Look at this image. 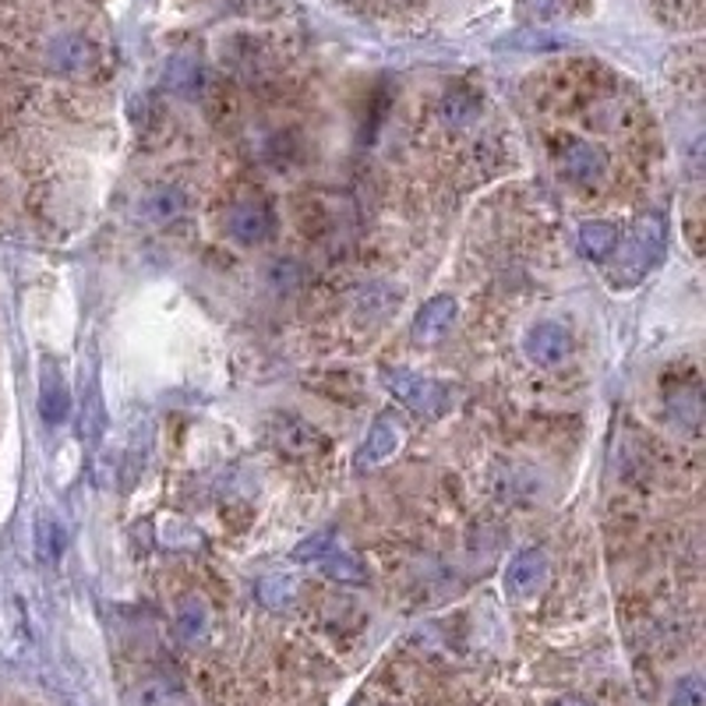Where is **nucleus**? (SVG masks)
<instances>
[{"label":"nucleus","mask_w":706,"mask_h":706,"mask_svg":"<svg viewBox=\"0 0 706 706\" xmlns=\"http://www.w3.org/2000/svg\"><path fill=\"white\" fill-rule=\"evenodd\" d=\"M93 43H88L85 36H60L50 43V50H47V60H50V68L60 71V74H79L93 64Z\"/></svg>","instance_id":"f8f14e48"},{"label":"nucleus","mask_w":706,"mask_h":706,"mask_svg":"<svg viewBox=\"0 0 706 706\" xmlns=\"http://www.w3.org/2000/svg\"><path fill=\"white\" fill-rule=\"evenodd\" d=\"M319 565H322V573L328 579L347 583V587H364V583H368V569L360 565V559H357V554H350V551L328 548L322 559H319Z\"/></svg>","instance_id":"4468645a"},{"label":"nucleus","mask_w":706,"mask_h":706,"mask_svg":"<svg viewBox=\"0 0 706 706\" xmlns=\"http://www.w3.org/2000/svg\"><path fill=\"white\" fill-rule=\"evenodd\" d=\"M294 579L290 576H268V579H262L259 583V594H262V600L265 605H283V600H290L294 597Z\"/></svg>","instance_id":"4be33fe9"},{"label":"nucleus","mask_w":706,"mask_h":706,"mask_svg":"<svg viewBox=\"0 0 706 706\" xmlns=\"http://www.w3.org/2000/svg\"><path fill=\"white\" fill-rule=\"evenodd\" d=\"M706 693H703V679L699 674H685V679L674 682L671 689V706H703Z\"/></svg>","instance_id":"aec40b11"},{"label":"nucleus","mask_w":706,"mask_h":706,"mask_svg":"<svg viewBox=\"0 0 706 706\" xmlns=\"http://www.w3.org/2000/svg\"><path fill=\"white\" fill-rule=\"evenodd\" d=\"M227 230L237 244L254 248V244H265L268 234H273V216L268 208L259 202H240L230 208V219H227Z\"/></svg>","instance_id":"423d86ee"},{"label":"nucleus","mask_w":706,"mask_h":706,"mask_svg":"<svg viewBox=\"0 0 706 706\" xmlns=\"http://www.w3.org/2000/svg\"><path fill=\"white\" fill-rule=\"evenodd\" d=\"M399 439H403V431H399L396 420H393V417H379V420L371 424L364 445H360L357 467H360V470H364V467H379V463H385L388 456H396Z\"/></svg>","instance_id":"9b49d317"},{"label":"nucleus","mask_w":706,"mask_h":706,"mask_svg":"<svg viewBox=\"0 0 706 706\" xmlns=\"http://www.w3.org/2000/svg\"><path fill=\"white\" fill-rule=\"evenodd\" d=\"M456 314H459V304H456V297H431L424 308L417 311V319H414V339L417 343H434V339H442L448 328H453L456 322Z\"/></svg>","instance_id":"1a4fd4ad"},{"label":"nucleus","mask_w":706,"mask_h":706,"mask_svg":"<svg viewBox=\"0 0 706 706\" xmlns=\"http://www.w3.org/2000/svg\"><path fill=\"white\" fill-rule=\"evenodd\" d=\"M385 388L393 393L403 407H410L414 414H428V417H439L448 407V388L434 379H424V374H414V371H385L382 374Z\"/></svg>","instance_id":"f03ea898"},{"label":"nucleus","mask_w":706,"mask_h":706,"mask_svg":"<svg viewBox=\"0 0 706 706\" xmlns=\"http://www.w3.org/2000/svg\"><path fill=\"white\" fill-rule=\"evenodd\" d=\"M202 82V68H199V60H194L191 53H177L170 60V68H167V85L173 88V93H191L194 85Z\"/></svg>","instance_id":"a211bd4d"},{"label":"nucleus","mask_w":706,"mask_h":706,"mask_svg":"<svg viewBox=\"0 0 706 706\" xmlns=\"http://www.w3.org/2000/svg\"><path fill=\"white\" fill-rule=\"evenodd\" d=\"M60 551H64V530H60V523L50 516H39L36 519V559L43 565H53L60 559Z\"/></svg>","instance_id":"dca6fc26"},{"label":"nucleus","mask_w":706,"mask_h":706,"mask_svg":"<svg viewBox=\"0 0 706 706\" xmlns=\"http://www.w3.org/2000/svg\"><path fill=\"white\" fill-rule=\"evenodd\" d=\"M559 4H562V0H519V11L530 14V19H537V22H545V19H551L554 11H559Z\"/></svg>","instance_id":"b1692460"},{"label":"nucleus","mask_w":706,"mask_h":706,"mask_svg":"<svg viewBox=\"0 0 706 706\" xmlns=\"http://www.w3.org/2000/svg\"><path fill=\"white\" fill-rule=\"evenodd\" d=\"M605 167H608V159L594 142H569L562 153V163H559V170L569 184H594V180L605 173Z\"/></svg>","instance_id":"0eeeda50"},{"label":"nucleus","mask_w":706,"mask_h":706,"mask_svg":"<svg viewBox=\"0 0 706 706\" xmlns=\"http://www.w3.org/2000/svg\"><path fill=\"white\" fill-rule=\"evenodd\" d=\"M554 706H590V703H583V699H559Z\"/></svg>","instance_id":"393cba45"},{"label":"nucleus","mask_w":706,"mask_h":706,"mask_svg":"<svg viewBox=\"0 0 706 706\" xmlns=\"http://www.w3.org/2000/svg\"><path fill=\"white\" fill-rule=\"evenodd\" d=\"M184 208H188L184 191L159 184V188H148L142 199H139V219L142 223H153V227H167V223L184 216Z\"/></svg>","instance_id":"9d476101"},{"label":"nucleus","mask_w":706,"mask_h":706,"mask_svg":"<svg viewBox=\"0 0 706 706\" xmlns=\"http://www.w3.org/2000/svg\"><path fill=\"white\" fill-rule=\"evenodd\" d=\"M523 350L540 368H559L562 360L573 354V336H569V328L559 325V322H537L527 328V336H523Z\"/></svg>","instance_id":"7ed1b4c3"},{"label":"nucleus","mask_w":706,"mask_h":706,"mask_svg":"<svg viewBox=\"0 0 706 706\" xmlns=\"http://www.w3.org/2000/svg\"><path fill=\"white\" fill-rule=\"evenodd\" d=\"M665 240H668V227L665 219L657 213H647L633 223V230H629L625 244H622V259H619V283L625 287H633L643 276L650 273V268L660 262V254H665Z\"/></svg>","instance_id":"f257e3e1"},{"label":"nucleus","mask_w":706,"mask_h":706,"mask_svg":"<svg viewBox=\"0 0 706 706\" xmlns=\"http://www.w3.org/2000/svg\"><path fill=\"white\" fill-rule=\"evenodd\" d=\"M579 248L587 259L600 262V259H608V254L619 248V230L611 227V223L605 219H594V223H583L579 227Z\"/></svg>","instance_id":"2eb2a0df"},{"label":"nucleus","mask_w":706,"mask_h":706,"mask_svg":"<svg viewBox=\"0 0 706 706\" xmlns=\"http://www.w3.org/2000/svg\"><path fill=\"white\" fill-rule=\"evenodd\" d=\"M177 633L184 643H202L208 636V605L205 597L188 594L177 605Z\"/></svg>","instance_id":"ddd939ff"},{"label":"nucleus","mask_w":706,"mask_h":706,"mask_svg":"<svg viewBox=\"0 0 706 706\" xmlns=\"http://www.w3.org/2000/svg\"><path fill=\"white\" fill-rule=\"evenodd\" d=\"M103 431H107V407H103L99 385L93 382V388H88V399H85V414H82V439L88 445H99Z\"/></svg>","instance_id":"f3484780"},{"label":"nucleus","mask_w":706,"mask_h":706,"mask_svg":"<svg viewBox=\"0 0 706 706\" xmlns=\"http://www.w3.org/2000/svg\"><path fill=\"white\" fill-rule=\"evenodd\" d=\"M268 434H273L276 448H283L287 456H311L325 445L322 431L311 428L308 420L297 414H276L273 424H268Z\"/></svg>","instance_id":"39448f33"},{"label":"nucleus","mask_w":706,"mask_h":706,"mask_svg":"<svg viewBox=\"0 0 706 706\" xmlns=\"http://www.w3.org/2000/svg\"><path fill=\"white\" fill-rule=\"evenodd\" d=\"M477 99L470 96V93H453L445 99V107H442V117L448 120V124H470V120L477 117Z\"/></svg>","instance_id":"6ab92c4d"},{"label":"nucleus","mask_w":706,"mask_h":706,"mask_svg":"<svg viewBox=\"0 0 706 706\" xmlns=\"http://www.w3.org/2000/svg\"><path fill=\"white\" fill-rule=\"evenodd\" d=\"M39 414L50 428L64 424L71 417V388L64 382V371L50 357L39 360Z\"/></svg>","instance_id":"20e7f679"},{"label":"nucleus","mask_w":706,"mask_h":706,"mask_svg":"<svg viewBox=\"0 0 706 706\" xmlns=\"http://www.w3.org/2000/svg\"><path fill=\"white\" fill-rule=\"evenodd\" d=\"M562 36H548V33H516L508 36V47H519V50H554L562 47Z\"/></svg>","instance_id":"5701e85b"},{"label":"nucleus","mask_w":706,"mask_h":706,"mask_svg":"<svg viewBox=\"0 0 706 706\" xmlns=\"http://www.w3.org/2000/svg\"><path fill=\"white\" fill-rule=\"evenodd\" d=\"M328 548H333V530H322V534H314L308 540H300V545L294 548V559L297 562H319Z\"/></svg>","instance_id":"412c9836"},{"label":"nucleus","mask_w":706,"mask_h":706,"mask_svg":"<svg viewBox=\"0 0 706 706\" xmlns=\"http://www.w3.org/2000/svg\"><path fill=\"white\" fill-rule=\"evenodd\" d=\"M545 576H548L545 551H540V548H527V551H519L516 559L505 565V590L516 594V597H527V594H534L540 587V583H545Z\"/></svg>","instance_id":"6e6552de"}]
</instances>
